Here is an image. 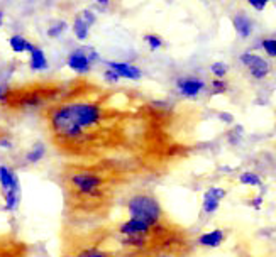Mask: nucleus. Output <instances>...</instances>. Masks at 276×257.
<instances>
[{"instance_id": "obj_20", "label": "nucleus", "mask_w": 276, "mask_h": 257, "mask_svg": "<svg viewBox=\"0 0 276 257\" xmlns=\"http://www.w3.org/2000/svg\"><path fill=\"white\" fill-rule=\"evenodd\" d=\"M65 29H66V22L60 20L58 24H55L53 28L48 29V36H50V38H58V36H61V32H63Z\"/></svg>"}, {"instance_id": "obj_4", "label": "nucleus", "mask_w": 276, "mask_h": 257, "mask_svg": "<svg viewBox=\"0 0 276 257\" xmlns=\"http://www.w3.org/2000/svg\"><path fill=\"white\" fill-rule=\"evenodd\" d=\"M127 214L129 218L142 220L149 225H161L163 210L158 200L149 193H137L127 200Z\"/></svg>"}, {"instance_id": "obj_25", "label": "nucleus", "mask_w": 276, "mask_h": 257, "mask_svg": "<svg viewBox=\"0 0 276 257\" xmlns=\"http://www.w3.org/2000/svg\"><path fill=\"white\" fill-rule=\"evenodd\" d=\"M207 193H210L213 198H217V200H222V198L225 196V192L222 188H210V190H207Z\"/></svg>"}, {"instance_id": "obj_15", "label": "nucleus", "mask_w": 276, "mask_h": 257, "mask_svg": "<svg viewBox=\"0 0 276 257\" xmlns=\"http://www.w3.org/2000/svg\"><path fill=\"white\" fill-rule=\"evenodd\" d=\"M9 46H11V50L14 52H26L28 51V46H29V41L26 38L19 36V34H16V36H12L9 39Z\"/></svg>"}, {"instance_id": "obj_3", "label": "nucleus", "mask_w": 276, "mask_h": 257, "mask_svg": "<svg viewBox=\"0 0 276 257\" xmlns=\"http://www.w3.org/2000/svg\"><path fill=\"white\" fill-rule=\"evenodd\" d=\"M65 86L66 82L60 80H34L17 86H9L0 98V110L11 117H19L34 110L39 114L60 98Z\"/></svg>"}, {"instance_id": "obj_1", "label": "nucleus", "mask_w": 276, "mask_h": 257, "mask_svg": "<svg viewBox=\"0 0 276 257\" xmlns=\"http://www.w3.org/2000/svg\"><path fill=\"white\" fill-rule=\"evenodd\" d=\"M38 115L61 164L102 168L132 178L153 168L159 142L158 108L134 92L75 78Z\"/></svg>"}, {"instance_id": "obj_22", "label": "nucleus", "mask_w": 276, "mask_h": 257, "mask_svg": "<svg viewBox=\"0 0 276 257\" xmlns=\"http://www.w3.org/2000/svg\"><path fill=\"white\" fill-rule=\"evenodd\" d=\"M262 48H264V51L268 52L269 56H276V39L273 38L264 39V41H262Z\"/></svg>"}, {"instance_id": "obj_31", "label": "nucleus", "mask_w": 276, "mask_h": 257, "mask_svg": "<svg viewBox=\"0 0 276 257\" xmlns=\"http://www.w3.org/2000/svg\"><path fill=\"white\" fill-rule=\"evenodd\" d=\"M2 20H4V14L0 12V26H2Z\"/></svg>"}, {"instance_id": "obj_14", "label": "nucleus", "mask_w": 276, "mask_h": 257, "mask_svg": "<svg viewBox=\"0 0 276 257\" xmlns=\"http://www.w3.org/2000/svg\"><path fill=\"white\" fill-rule=\"evenodd\" d=\"M73 32L80 41H85L88 38V32H90V26L83 20L82 16H77L75 17V22H73Z\"/></svg>"}, {"instance_id": "obj_11", "label": "nucleus", "mask_w": 276, "mask_h": 257, "mask_svg": "<svg viewBox=\"0 0 276 257\" xmlns=\"http://www.w3.org/2000/svg\"><path fill=\"white\" fill-rule=\"evenodd\" d=\"M109 68L119 74L121 78H127V80H139L141 78V70L134 64L129 63H109Z\"/></svg>"}, {"instance_id": "obj_6", "label": "nucleus", "mask_w": 276, "mask_h": 257, "mask_svg": "<svg viewBox=\"0 0 276 257\" xmlns=\"http://www.w3.org/2000/svg\"><path fill=\"white\" fill-rule=\"evenodd\" d=\"M0 188H2L4 200H6V210L12 212L19 205V178L11 168L0 166Z\"/></svg>"}, {"instance_id": "obj_19", "label": "nucleus", "mask_w": 276, "mask_h": 257, "mask_svg": "<svg viewBox=\"0 0 276 257\" xmlns=\"http://www.w3.org/2000/svg\"><path fill=\"white\" fill-rule=\"evenodd\" d=\"M144 41L149 44V48H151L153 51L159 50V48L163 46V39L159 38V36H156V34H146V36H144Z\"/></svg>"}, {"instance_id": "obj_8", "label": "nucleus", "mask_w": 276, "mask_h": 257, "mask_svg": "<svg viewBox=\"0 0 276 257\" xmlns=\"http://www.w3.org/2000/svg\"><path fill=\"white\" fill-rule=\"evenodd\" d=\"M241 61L249 68V72L254 78H264L269 73V64L261 56L251 54V52H244L241 56Z\"/></svg>"}, {"instance_id": "obj_17", "label": "nucleus", "mask_w": 276, "mask_h": 257, "mask_svg": "<svg viewBox=\"0 0 276 257\" xmlns=\"http://www.w3.org/2000/svg\"><path fill=\"white\" fill-rule=\"evenodd\" d=\"M217 208H219V200L213 198L210 193H205V198H203V210H205L207 214H212V212H215Z\"/></svg>"}, {"instance_id": "obj_16", "label": "nucleus", "mask_w": 276, "mask_h": 257, "mask_svg": "<svg viewBox=\"0 0 276 257\" xmlns=\"http://www.w3.org/2000/svg\"><path fill=\"white\" fill-rule=\"evenodd\" d=\"M44 154H46L44 144H38V146H34V148L29 150L28 161H29V162H39V161H41V159L44 158Z\"/></svg>"}, {"instance_id": "obj_21", "label": "nucleus", "mask_w": 276, "mask_h": 257, "mask_svg": "<svg viewBox=\"0 0 276 257\" xmlns=\"http://www.w3.org/2000/svg\"><path fill=\"white\" fill-rule=\"evenodd\" d=\"M212 73L215 74L217 80H222L227 73V64L225 63H213L212 64Z\"/></svg>"}, {"instance_id": "obj_12", "label": "nucleus", "mask_w": 276, "mask_h": 257, "mask_svg": "<svg viewBox=\"0 0 276 257\" xmlns=\"http://www.w3.org/2000/svg\"><path fill=\"white\" fill-rule=\"evenodd\" d=\"M232 22H234V28H235V30H237L239 36L244 38V39L251 36L252 22L246 14H244V12H237V14L232 17Z\"/></svg>"}, {"instance_id": "obj_24", "label": "nucleus", "mask_w": 276, "mask_h": 257, "mask_svg": "<svg viewBox=\"0 0 276 257\" xmlns=\"http://www.w3.org/2000/svg\"><path fill=\"white\" fill-rule=\"evenodd\" d=\"M104 80H105L107 83H112V85H114V83H117L119 80H121V76H119L117 73L112 72V70L109 68V70H105V73H104Z\"/></svg>"}, {"instance_id": "obj_26", "label": "nucleus", "mask_w": 276, "mask_h": 257, "mask_svg": "<svg viewBox=\"0 0 276 257\" xmlns=\"http://www.w3.org/2000/svg\"><path fill=\"white\" fill-rule=\"evenodd\" d=\"M249 6H252L256 10H262L266 7V0H249Z\"/></svg>"}, {"instance_id": "obj_9", "label": "nucleus", "mask_w": 276, "mask_h": 257, "mask_svg": "<svg viewBox=\"0 0 276 257\" xmlns=\"http://www.w3.org/2000/svg\"><path fill=\"white\" fill-rule=\"evenodd\" d=\"M176 85H178V90L183 93L185 96H195V95H198L203 88H205V82L200 80V78L186 76V78L178 80Z\"/></svg>"}, {"instance_id": "obj_29", "label": "nucleus", "mask_w": 276, "mask_h": 257, "mask_svg": "<svg viewBox=\"0 0 276 257\" xmlns=\"http://www.w3.org/2000/svg\"><path fill=\"white\" fill-rule=\"evenodd\" d=\"M220 118H224L225 122H234L232 115H229V114H220Z\"/></svg>"}, {"instance_id": "obj_30", "label": "nucleus", "mask_w": 276, "mask_h": 257, "mask_svg": "<svg viewBox=\"0 0 276 257\" xmlns=\"http://www.w3.org/2000/svg\"><path fill=\"white\" fill-rule=\"evenodd\" d=\"M262 200H261V198H256V200H254V206L256 208H259V203H261Z\"/></svg>"}, {"instance_id": "obj_27", "label": "nucleus", "mask_w": 276, "mask_h": 257, "mask_svg": "<svg viewBox=\"0 0 276 257\" xmlns=\"http://www.w3.org/2000/svg\"><path fill=\"white\" fill-rule=\"evenodd\" d=\"M151 257H176L175 254H171V252H166V246L164 247H161V249H159L158 252H154L153 256Z\"/></svg>"}, {"instance_id": "obj_28", "label": "nucleus", "mask_w": 276, "mask_h": 257, "mask_svg": "<svg viewBox=\"0 0 276 257\" xmlns=\"http://www.w3.org/2000/svg\"><path fill=\"white\" fill-rule=\"evenodd\" d=\"M82 17H83V20H85L88 26H92L93 22H95V16H93L90 10H85V12H82Z\"/></svg>"}, {"instance_id": "obj_7", "label": "nucleus", "mask_w": 276, "mask_h": 257, "mask_svg": "<svg viewBox=\"0 0 276 257\" xmlns=\"http://www.w3.org/2000/svg\"><path fill=\"white\" fill-rule=\"evenodd\" d=\"M97 60V52L95 51H88V50H77L73 52H70L68 56V66L73 72H77L78 74H85L93 61Z\"/></svg>"}, {"instance_id": "obj_18", "label": "nucleus", "mask_w": 276, "mask_h": 257, "mask_svg": "<svg viewBox=\"0 0 276 257\" xmlns=\"http://www.w3.org/2000/svg\"><path fill=\"white\" fill-rule=\"evenodd\" d=\"M239 180H241L242 184H251V186H259L261 184L259 176L254 174V172H242Z\"/></svg>"}, {"instance_id": "obj_10", "label": "nucleus", "mask_w": 276, "mask_h": 257, "mask_svg": "<svg viewBox=\"0 0 276 257\" xmlns=\"http://www.w3.org/2000/svg\"><path fill=\"white\" fill-rule=\"evenodd\" d=\"M28 52H29V64L34 72H43V70L48 68V60H46V56H44V51L41 48H38L36 44L29 42Z\"/></svg>"}, {"instance_id": "obj_23", "label": "nucleus", "mask_w": 276, "mask_h": 257, "mask_svg": "<svg viewBox=\"0 0 276 257\" xmlns=\"http://www.w3.org/2000/svg\"><path fill=\"white\" fill-rule=\"evenodd\" d=\"M212 93L213 95H219V93H224L227 90V83L224 82V80H213L212 82Z\"/></svg>"}, {"instance_id": "obj_13", "label": "nucleus", "mask_w": 276, "mask_h": 257, "mask_svg": "<svg viewBox=\"0 0 276 257\" xmlns=\"http://www.w3.org/2000/svg\"><path fill=\"white\" fill-rule=\"evenodd\" d=\"M222 240H224V232L217 228V230H213V232H208L205 236H202L198 242L207 247H217V246H220Z\"/></svg>"}, {"instance_id": "obj_5", "label": "nucleus", "mask_w": 276, "mask_h": 257, "mask_svg": "<svg viewBox=\"0 0 276 257\" xmlns=\"http://www.w3.org/2000/svg\"><path fill=\"white\" fill-rule=\"evenodd\" d=\"M0 257H39L34 244L22 238L17 232H0Z\"/></svg>"}, {"instance_id": "obj_2", "label": "nucleus", "mask_w": 276, "mask_h": 257, "mask_svg": "<svg viewBox=\"0 0 276 257\" xmlns=\"http://www.w3.org/2000/svg\"><path fill=\"white\" fill-rule=\"evenodd\" d=\"M60 257H139L122 246L121 234L107 222L65 225L60 230Z\"/></svg>"}]
</instances>
